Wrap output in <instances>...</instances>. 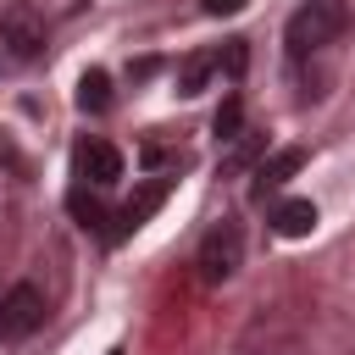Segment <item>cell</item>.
<instances>
[{
  "label": "cell",
  "mask_w": 355,
  "mask_h": 355,
  "mask_svg": "<svg viewBox=\"0 0 355 355\" xmlns=\"http://www.w3.org/2000/svg\"><path fill=\"white\" fill-rule=\"evenodd\" d=\"M44 322V294L33 283H17L0 294V338H28Z\"/></svg>",
  "instance_id": "3957f363"
},
{
  "label": "cell",
  "mask_w": 355,
  "mask_h": 355,
  "mask_svg": "<svg viewBox=\"0 0 355 355\" xmlns=\"http://www.w3.org/2000/svg\"><path fill=\"white\" fill-rule=\"evenodd\" d=\"M78 111H111V72H100V67H89L83 78H78Z\"/></svg>",
  "instance_id": "30bf717a"
},
{
  "label": "cell",
  "mask_w": 355,
  "mask_h": 355,
  "mask_svg": "<svg viewBox=\"0 0 355 355\" xmlns=\"http://www.w3.org/2000/svg\"><path fill=\"white\" fill-rule=\"evenodd\" d=\"M105 355H128V349H122V344H116V349H105Z\"/></svg>",
  "instance_id": "9a60e30c"
},
{
  "label": "cell",
  "mask_w": 355,
  "mask_h": 355,
  "mask_svg": "<svg viewBox=\"0 0 355 355\" xmlns=\"http://www.w3.org/2000/svg\"><path fill=\"white\" fill-rule=\"evenodd\" d=\"M67 205H72V216H78L83 227H100V222H105V205H100L94 194H83V189H72V200H67Z\"/></svg>",
  "instance_id": "4fadbf2b"
},
{
  "label": "cell",
  "mask_w": 355,
  "mask_h": 355,
  "mask_svg": "<svg viewBox=\"0 0 355 355\" xmlns=\"http://www.w3.org/2000/svg\"><path fill=\"white\" fill-rule=\"evenodd\" d=\"M239 261H244V227H239L233 216H222V222L200 239V255H194L200 283H205V288H222V283L239 272Z\"/></svg>",
  "instance_id": "7a4b0ae2"
},
{
  "label": "cell",
  "mask_w": 355,
  "mask_h": 355,
  "mask_svg": "<svg viewBox=\"0 0 355 355\" xmlns=\"http://www.w3.org/2000/svg\"><path fill=\"white\" fill-rule=\"evenodd\" d=\"M261 144H266V139H261V133H250V139H244V133H239V139H233V150H227V155H222V172H239V166H250V161H255V155H261Z\"/></svg>",
  "instance_id": "8fae6325"
},
{
  "label": "cell",
  "mask_w": 355,
  "mask_h": 355,
  "mask_svg": "<svg viewBox=\"0 0 355 355\" xmlns=\"http://www.w3.org/2000/svg\"><path fill=\"white\" fill-rule=\"evenodd\" d=\"M344 28H349L344 0H305V6L288 17L283 39H288V55L300 61V55H311V50H327V44H333Z\"/></svg>",
  "instance_id": "6da1fadb"
},
{
  "label": "cell",
  "mask_w": 355,
  "mask_h": 355,
  "mask_svg": "<svg viewBox=\"0 0 355 355\" xmlns=\"http://www.w3.org/2000/svg\"><path fill=\"white\" fill-rule=\"evenodd\" d=\"M300 166H305V150H300V144H283V150H272V155L255 166V183H250V194H255V200L277 194V189H283V183H288Z\"/></svg>",
  "instance_id": "5b68a950"
},
{
  "label": "cell",
  "mask_w": 355,
  "mask_h": 355,
  "mask_svg": "<svg viewBox=\"0 0 355 355\" xmlns=\"http://www.w3.org/2000/svg\"><path fill=\"white\" fill-rule=\"evenodd\" d=\"M222 72V61H216V50H200V55H183L178 61V72H172V83H178V94H200L211 78Z\"/></svg>",
  "instance_id": "52a82bcc"
},
{
  "label": "cell",
  "mask_w": 355,
  "mask_h": 355,
  "mask_svg": "<svg viewBox=\"0 0 355 355\" xmlns=\"http://www.w3.org/2000/svg\"><path fill=\"white\" fill-rule=\"evenodd\" d=\"M78 178L83 183H94V189H111L116 178H122V150L116 144H78Z\"/></svg>",
  "instance_id": "8992f818"
},
{
  "label": "cell",
  "mask_w": 355,
  "mask_h": 355,
  "mask_svg": "<svg viewBox=\"0 0 355 355\" xmlns=\"http://www.w3.org/2000/svg\"><path fill=\"white\" fill-rule=\"evenodd\" d=\"M272 227H277L283 239H305V233L316 227V205H311V200H283V205L272 211Z\"/></svg>",
  "instance_id": "ba28073f"
},
{
  "label": "cell",
  "mask_w": 355,
  "mask_h": 355,
  "mask_svg": "<svg viewBox=\"0 0 355 355\" xmlns=\"http://www.w3.org/2000/svg\"><path fill=\"white\" fill-rule=\"evenodd\" d=\"M161 200H166V178H155V183H144V189H139V194H133V200H128V205L116 211V222H122V233H128V227H139V222H150V211H155Z\"/></svg>",
  "instance_id": "9c48e42d"
},
{
  "label": "cell",
  "mask_w": 355,
  "mask_h": 355,
  "mask_svg": "<svg viewBox=\"0 0 355 355\" xmlns=\"http://www.w3.org/2000/svg\"><path fill=\"white\" fill-rule=\"evenodd\" d=\"M239 6H244V0H205V11H211V17H227V11H239Z\"/></svg>",
  "instance_id": "5bb4252c"
},
{
  "label": "cell",
  "mask_w": 355,
  "mask_h": 355,
  "mask_svg": "<svg viewBox=\"0 0 355 355\" xmlns=\"http://www.w3.org/2000/svg\"><path fill=\"white\" fill-rule=\"evenodd\" d=\"M0 44H6L11 61H33V55L44 50V17H39L33 6H11V11L0 17Z\"/></svg>",
  "instance_id": "277c9868"
},
{
  "label": "cell",
  "mask_w": 355,
  "mask_h": 355,
  "mask_svg": "<svg viewBox=\"0 0 355 355\" xmlns=\"http://www.w3.org/2000/svg\"><path fill=\"white\" fill-rule=\"evenodd\" d=\"M239 122H244V105H239V94H227L222 111H216V139L233 144V139H239Z\"/></svg>",
  "instance_id": "7c38bea8"
}]
</instances>
